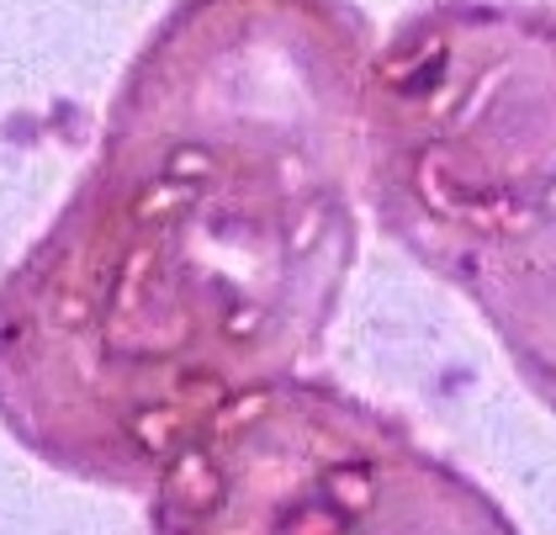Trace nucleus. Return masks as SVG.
<instances>
[{
  "label": "nucleus",
  "mask_w": 556,
  "mask_h": 535,
  "mask_svg": "<svg viewBox=\"0 0 556 535\" xmlns=\"http://www.w3.org/2000/svg\"><path fill=\"white\" fill-rule=\"evenodd\" d=\"M149 535H525L471 472L329 376H276L186 435Z\"/></svg>",
  "instance_id": "nucleus-3"
},
{
  "label": "nucleus",
  "mask_w": 556,
  "mask_h": 535,
  "mask_svg": "<svg viewBox=\"0 0 556 535\" xmlns=\"http://www.w3.org/2000/svg\"><path fill=\"white\" fill-rule=\"evenodd\" d=\"M361 197L556 413V11L429 0L371 53Z\"/></svg>",
  "instance_id": "nucleus-2"
},
{
  "label": "nucleus",
  "mask_w": 556,
  "mask_h": 535,
  "mask_svg": "<svg viewBox=\"0 0 556 535\" xmlns=\"http://www.w3.org/2000/svg\"><path fill=\"white\" fill-rule=\"evenodd\" d=\"M371 16L175 0L101 149L0 276V430L90 488L149 494L223 403L302 371L355 271Z\"/></svg>",
  "instance_id": "nucleus-1"
}]
</instances>
